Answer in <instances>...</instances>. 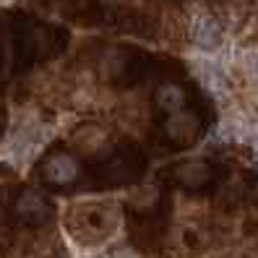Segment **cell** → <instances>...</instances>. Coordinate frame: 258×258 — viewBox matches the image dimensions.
I'll return each mask as SVG.
<instances>
[{
	"label": "cell",
	"mask_w": 258,
	"mask_h": 258,
	"mask_svg": "<svg viewBox=\"0 0 258 258\" xmlns=\"http://www.w3.org/2000/svg\"><path fill=\"white\" fill-rule=\"evenodd\" d=\"M159 104L164 110H180V104H183V92H180L177 86H164L159 92Z\"/></svg>",
	"instance_id": "obj_4"
},
{
	"label": "cell",
	"mask_w": 258,
	"mask_h": 258,
	"mask_svg": "<svg viewBox=\"0 0 258 258\" xmlns=\"http://www.w3.org/2000/svg\"><path fill=\"white\" fill-rule=\"evenodd\" d=\"M193 71H196V76H199L201 84L209 89L211 94H217V97H224L227 94L224 71L211 57H193Z\"/></svg>",
	"instance_id": "obj_2"
},
{
	"label": "cell",
	"mask_w": 258,
	"mask_h": 258,
	"mask_svg": "<svg viewBox=\"0 0 258 258\" xmlns=\"http://www.w3.org/2000/svg\"><path fill=\"white\" fill-rule=\"evenodd\" d=\"M242 68H245L248 76L258 84V52L255 50H245V52H242Z\"/></svg>",
	"instance_id": "obj_5"
},
{
	"label": "cell",
	"mask_w": 258,
	"mask_h": 258,
	"mask_svg": "<svg viewBox=\"0 0 258 258\" xmlns=\"http://www.w3.org/2000/svg\"><path fill=\"white\" fill-rule=\"evenodd\" d=\"M76 162L71 159V157H55V159H50V164H47V177L52 180V183H68V180H73L76 177Z\"/></svg>",
	"instance_id": "obj_3"
},
{
	"label": "cell",
	"mask_w": 258,
	"mask_h": 258,
	"mask_svg": "<svg viewBox=\"0 0 258 258\" xmlns=\"http://www.w3.org/2000/svg\"><path fill=\"white\" fill-rule=\"evenodd\" d=\"M224 42V32L217 19L211 16H199L193 24V44L201 52H217Z\"/></svg>",
	"instance_id": "obj_1"
}]
</instances>
